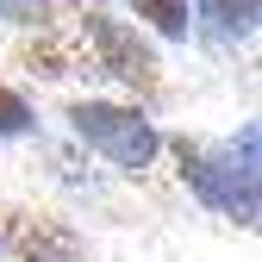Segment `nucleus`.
I'll return each instance as SVG.
<instances>
[{
	"instance_id": "nucleus-1",
	"label": "nucleus",
	"mask_w": 262,
	"mask_h": 262,
	"mask_svg": "<svg viewBox=\"0 0 262 262\" xmlns=\"http://www.w3.org/2000/svg\"><path fill=\"white\" fill-rule=\"evenodd\" d=\"M181 162V181L200 193V200L237 225H256V125L244 131V150L237 144H206V138H181L175 144Z\"/></svg>"
},
{
	"instance_id": "nucleus-2",
	"label": "nucleus",
	"mask_w": 262,
	"mask_h": 262,
	"mask_svg": "<svg viewBox=\"0 0 262 262\" xmlns=\"http://www.w3.org/2000/svg\"><path fill=\"white\" fill-rule=\"evenodd\" d=\"M69 125H75V138H81L88 150H100L113 169H125V175L150 169V162H156V150H162L156 125H150L138 106H113V100H75V106H69Z\"/></svg>"
},
{
	"instance_id": "nucleus-3",
	"label": "nucleus",
	"mask_w": 262,
	"mask_h": 262,
	"mask_svg": "<svg viewBox=\"0 0 262 262\" xmlns=\"http://www.w3.org/2000/svg\"><path fill=\"white\" fill-rule=\"evenodd\" d=\"M81 31H88V50L100 56L106 75H119V81H131V88H150V81H156V56H150V44H144L125 19H113V13H88Z\"/></svg>"
},
{
	"instance_id": "nucleus-4",
	"label": "nucleus",
	"mask_w": 262,
	"mask_h": 262,
	"mask_svg": "<svg viewBox=\"0 0 262 262\" xmlns=\"http://www.w3.org/2000/svg\"><path fill=\"white\" fill-rule=\"evenodd\" d=\"M200 19H212L225 38H250L256 31V0H193Z\"/></svg>"
},
{
	"instance_id": "nucleus-5",
	"label": "nucleus",
	"mask_w": 262,
	"mask_h": 262,
	"mask_svg": "<svg viewBox=\"0 0 262 262\" xmlns=\"http://www.w3.org/2000/svg\"><path fill=\"white\" fill-rule=\"evenodd\" d=\"M138 19H150L162 38H187V0H131Z\"/></svg>"
},
{
	"instance_id": "nucleus-6",
	"label": "nucleus",
	"mask_w": 262,
	"mask_h": 262,
	"mask_svg": "<svg viewBox=\"0 0 262 262\" xmlns=\"http://www.w3.org/2000/svg\"><path fill=\"white\" fill-rule=\"evenodd\" d=\"M25 125H31V106L19 100L13 88H0V138H19Z\"/></svg>"
},
{
	"instance_id": "nucleus-7",
	"label": "nucleus",
	"mask_w": 262,
	"mask_h": 262,
	"mask_svg": "<svg viewBox=\"0 0 262 262\" xmlns=\"http://www.w3.org/2000/svg\"><path fill=\"white\" fill-rule=\"evenodd\" d=\"M0 19H19V25H38V19H44V0H0Z\"/></svg>"
}]
</instances>
